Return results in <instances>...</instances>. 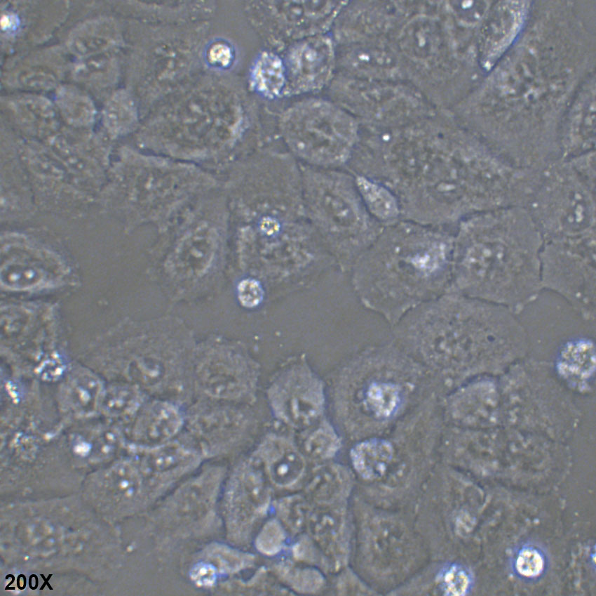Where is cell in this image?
Listing matches in <instances>:
<instances>
[{
	"label": "cell",
	"instance_id": "836d02e7",
	"mask_svg": "<svg viewBox=\"0 0 596 596\" xmlns=\"http://www.w3.org/2000/svg\"><path fill=\"white\" fill-rule=\"evenodd\" d=\"M300 500L287 501L282 507V515L285 521L292 527L297 529L304 520L305 509Z\"/></svg>",
	"mask_w": 596,
	"mask_h": 596
},
{
	"label": "cell",
	"instance_id": "8992f818",
	"mask_svg": "<svg viewBox=\"0 0 596 596\" xmlns=\"http://www.w3.org/2000/svg\"><path fill=\"white\" fill-rule=\"evenodd\" d=\"M283 60L287 77L284 95L318 91L327 84L333 74V41L325 34L297 41L290 46Z\"/></svg>",
	"mask_w": 596,
	"mask_h": 596
},
{
	"label": "cell",
	"instance_id": "7c38bea8",
	"mask_svg": "<svg viewBox=\"0 0 596 596\" xmlns=\"http://www.w3.org/2000/svg\"><path fill=\"white\" fill-rule=\"evenodd\" d=\"M284 60L272 51H264L254 62L250 71V84L259 95L275 99L283 95L286 86Z\"/></svg>",
	"mask_w": 596,
	"mask_h": 596
},
{
	"label": "cell",
	"instance_id": "8fae6325",
	"mask_svg": "<svg viewBox=\"0 0 596 596\" xmlns=\"http://www.w3.org/2000/svg\"><path fill=\"white\" fill-rule=\"evenodd\" d=\"M258 457L271 482L280 486L293 484L304 470L302 454L291 443L278 437H268L259 448Z\"/></svg>",
	"mask_w": 596,
	"mask_h": 596
},
{
	"label": "cell",
	"instance_id": "e575fe53",
	"mask_svg": "<svg viewBox=\"0 0 596 596\" xmlns=\"http://www.w3.org/2000/svg\"><path fill=\"white\" fill-rule=\"evenodd\" d=\"M16 23V19L11 15H3L1 19V27L2 29H7Z\"/></svg>",
	"mask_w": 596,
	"mask_h": 596
},
{
	"label": "cell",
	"instance_id": "2e32d148",
	"mask_svg": "<svg viewBox=\"0 0 596 596\" xmlns=\"http://www.w3.org/2000/svg\"><path fill=\"white\" fill-rule=\"evenodd\" d=\"M595 360L593 343L588 340H577L563 347L557 360V369L566 379L583 382L592 375Z\"/></svg>",
	"mask_w": 596,
	"mask_h": 596
},
{
	"label": "cell",
	"instance_id": "52a82bcc",
	"mask_svg": "<svg viewBox=\"0 0 596 596\" xmlns=\"http://www.w3.org/2000/svg\"><path fill=\"white\" fill-rule=\"evenodd\" d=\"M271 28L278 46L325 34L345 2H269Z\"/></svg>",
	"mask_w": 596,
	"mask_h": 596
},
{
	"label": "cell",
	"instance_id": "d4e9b609",
	"mask_svg": "<svg viewBox=\"0 0 596 596\" xmlns=\"http://www.w3.org/2000/svg\"><path fill=\"white\" fill-rule=\"evenodd\" d=\"M311 525L317 541L325 548H332L341 532L342 520L334 511H326L314 517Z\"/></svg>",
	"mask_w": 596,
	"mask_h": 596
},
{
	"label": "cell",
	"instance_id": "d6a6232c",
	"mask_svg": "<svg viewBox=\"0 0 596 596\" xmlns=\"http://www.w3.org/2000/svg\"><path fill=\"white\" fill-rule=\"evenodd\" d=\"M233 57V50L224 41L215 42L207 52L208 62L221 68L229 67L232 63Z\"/></svg>",
	"mask_w": 596,
	"mask_h": 596
},
{
	"label": "cell",
	"instance_id": "30bf717a",
	"mask_svg": "<svg viewBox=\"0 0 596 596\" xmlns=\"http://www.w3.org/2000/svg\"><path fill=\"white\" fill-rule=\"evenodd\" d=\"M226 496L230 523L235 529L248 527L265 510L268 489L255 461L244 462L236 468L229 480Z\"/></svg>",
	"mask_w": 596,
	"mask_h": 596
},
{
	"label": "cell",
	"instance_id": "1f68e13d",
	"mask_svg": "<svg viewBox=\"0 0 596 596\" xmlns=\"http://www.w3.org/2000/svg\"><path fill=\"white\" fill-rule=\"evenodd\" d=\"M263 292L259 284L252 279H246L238 286V297L240 303L246 307H254L262 300Z\"/></svg>",
	"mask_w": 596,
	"mask_h": 596
},
{
	"label": "cell",
	"instance_id": "ba28073f",
	"mask_svg": "<svg viewBox=\"0 0 596 596\" xmlns=\"http://www.w3.org/2000/svg\"><path fill=\"white\" fill-rule=\"evenodd\" d=\"M185 408L165 398L156 397L147 401L131 419L125 438L140 450L168 442L184 430Z\"/></svg>",
	"mask_w": 596,
	"mask_h": 596
},
{
	"label": "cell",
	"instance_id": "7402d4cb",
	"mask_svg": "<svg viewBox=\"0 0 596 596\" xmlns=\"http://www.w3.org/2000/svg\"><path fill=\"white\" fill-rule=\"evenodd\" d=\"M110 39L99 22L88 24L75 33L69 40L71 51L80 56L90 57L99 54L109 45Z\"/></svg>",
	"mask_w": 596,
	"mask_h": 596
},
{
	"label": "cell",
	"instance_id": "9a60e30c",
	"mask_svg": "<svg viewBox=\"0 0 596 596\" xmlns=\"http://www.w3.org/2000/svg\"><path fill=\"white\" fill-rule=\"evenodd\" d=\"M146 402V394L140 387L119 383L104 390L99 407L111 418L131 420Z\"/></svg>",
	"mask_w": 596,
	"mask_h": 596
},
{
	"label": "cell",
	"instance_id": "9c48e42d",
	"mask_svg": "<svg viewBox=\"0 0 596 596\" xmlns=\"http://www.w3.org/2000/svg\"><path fill=\"white\" fill-rule=\"evenodd\" d=\"M141 451L144 453L136 465L142 477L161 488L194 471L204 457L182 432L168 442Z\"/></svg>",
	"mask_w": 596,
	"mask_h": 596
},
{
	"label": "cell",
	"instance_id": "603a6c76",
	"mask_svg": "<svg viewBox=\"0 0 596 596\" xmlns=\"http://www.w3.org/2000/svg\"><path fill=\"white\" fill-rule=\"evenodd\" d=\"M346 477L335 467L318 470L309 484V493L321 502H329L341 494L346 486Z\"/></svg>",
	"mask_w": 596,
	"mask_h": 596
},
{
	"label": "cell",
	"instance_id": "4316f807",
	"mask_svg": "<svg viewBox=\"0 0 596 596\" xmlns=\"http://www.w3.org/2000/svg\"><path fill=\"white\" fill-rule=\"evenodd\" d=\"M285 532L277 521L269 522L261 530L256 540L257 549L266 555L278 552L285 542Z\"/></svg>",
	"mask_w": 596,
	"mask_h": 596
},
{
	"label": "cell",
	"instance_id": "ac0fdd59",
	"mask_svg": "<svg viewBox=\"0 0 596 596\" xmlns=\"http://www.w3.org/2000/svg\"><path fill=\"white\" fill-rule=\"evenodd\" d=\"M432 27L427 17L411 20L400 34V46L403 52L412 60L427 62L433 53Z\"/></svg>",
	"mask_w": 596,
	"mask_h": 596
},
{
	"label": "cell",
	"instance_id": "d6986e66",
	"mask_svg": "<svg viewBox=\"0 0 596 596\" xmlns=\"http://www.w3.org/2000/svg\"><path fill=\"white\" fill-rule=\"evenodd\" d=\"M366 411L376 418L392 416L400 403V391L396 385L382 381L370 383L362 393Z\"/></svg>",
	"mask_w": 596,
	"mask_h": 596
},
{
	"label": "cell",
	"instance_id": "5b68a950",
	"mask_svg": "<svg viewBox=\"0 0 596 596\" xmlns=\"http://www.w3.org/2000/svg\"><path fill=\"white\" fill-rule=\"evenodd\" d=\"M267 397L276 417L293 428H306L320 416L324 407L321 382L305 369L292 370L272 382Z\"/></svg>",
	"mask_w": 596,
	"mask_h": 596
},
{
	"label": "cell",
	"instance_id": "6da1fadb",
	"mask_svg": "<svg viewBox=\"0 0 596 596\" xmlns=\"http://www.w3.org/2000/svg\"><path fill=\"white\" fill-rule=\"evenodd\" d=\"M515 233L494 230L468 248L452 279L461 293L515 313L536 298L541 266Z\"/></svg>",
	"mask_w": 596,
	"mask_h": 596
},
{
	"label": "cell",
	"instance_id": "44dd1931",
	"mask_svg": "<svg viewBox=\"0 0 596 596\" xmlns=\"http://www.w3.org/2000/svg\"><path fill=\"white\" fill-rule=\"evenodd\" d=\"M356 183L365 203L373 214L383 219L397 215L396 200L388 190L363 177L358 178Z\"/></svg>",
	"mask_w": 596,
	"mask_h": 596
},
{
	"label": "cell",
	"instance_id": "7a4b0ae2",
	"mask_svg": "<svg viewBox=\"0 0 596 596\" xmlns=\"http://www.w3.org/2000/svg\"><path fill=\"white\" fill-rule=\"evenodd\" d=\"M280 131L290 150L318 165L337 164L348 156L357 126L353 119L334 104L318 98L299 101L280 119Z\"/></svg>",
	"mask_w": 596,
	"mask_h": 596
},
{
	"label": "cell",
	"instance_id": "83f0119b",
	"mask_svg": "<svg viewBox=\"0 0 596 596\" xmlns=\"http://www.w3.org/2000/svg\"><path fill=\"white\" fill-rule=\"evenodd\" d=\"M132 114L133 105L130 100L126 95L121 94L112 97L104 112L107 125L112 129L119 128L123 120L129 119Z\"/></svg>",
	"mask_w": 596,
	"mask_h": 596
},
{
	"label": "cell",
	"instance_id": "484cf974",
	"mask_svg": "<svg viewBox=\"0 0 596 596\" xmlns=\"http://www.w3.org/2000/svg\"><path fill=\"white\" fill-rule=\"evenodd\" d=\"M43 277L41 270L23 264L9 265L1 272L2 283L13 289L32 287L39 284Z\"/></svg>",
	"mask_w": 596,
	"mask_h": 596
},
{
	"label": "cell",
	"instance_id": "5bb4252c",
	"mask_svg": "<svg viewBox=\"0 0 596 596\" xmlns=\"http://www.w3.org/2000/svg\"><path fill=\"white\" fill-rule=\"evenodd\" d=\"M103 391L95 376L80 373L71 377L62 388V402L75 414L88 415L100 406Z\"/></svg>",
	"mask_w": 596,
	"mask_h": 596
},
{
	"label": "cell",
	"instance_id": "277c9868",
	"mask_svg": "<svg viewBox=\"0 0 596 596\" xmlns=\"http://www.w3.org/2000/svg\"><path fill=\"white\" fill-rule=\"evenodd\" d=\"M252 426L250 414L236 404L196 397L185 408L182 433L205 457L229 449Z\"/></svg>",
	"mask_w": 596,
	"mask_h": 596
},
{
	"label": "cell",
	"instance_id": "e0dca14e",
	"mask_svg": "<svg viewBox=\"0 0 596 596\" xmlns=\"http://www.w3.org/2000/svg\"><path fill=\"white\" fill-rule=\"evenodd\" d=\"M341 57L348 69L367 77L388 74L393 65L391 54L373 44L353 45L348 48Z\"/></svg>",
	"mask_w": 596,
	"mask_h": 596
},
{
	"label": "cell",
	"instance_id": "4fadbf2b",
	"mask_svg": "<svg viewBox=\"0 0 596 596\" xmlns=\"http://www.w3.org/2000/svg\"><path fill=\"white\" fill-rule=\"evenodd\" d=\"M391 444L381 439H372L355 445L351 458L356 472L364 479L374 480L382 477L392 461Z\"/></svg>",
	"mask_w": 596,
	"mask_h": 596
},
{
	"label": "cell",
	"instance_id": "f546056e",
	"mask_svg": "<svg viewBox=\"0 0 596 596\" xmlns=\"http://www.w3.org/2000/svg\"><path fill=\"white\" fill-rule=\"evenodd\" d=\"M442 584L445 591L449 595H463L470 585L468 573L458 566H452L442 576Z\"/></svg>",
	"mask_w": 596,
	"mask_h": 596
},
{
	"label": "cell",
	"instance_id": "4dcf8cb0",
	"mask_svg": "<svg viewBox=\"0 0 596 596\" xmlns=\"http://www.w3.org/2000/svg\"><path fill=\"white\" fill-rule=\"evenodd\" d=\"M543 557L536 549L532 548H524L517 555L516 568L522 576L527 577L536 576L543 571Z\"/></svg>",
	"mask_w": 596,
	"mask_h": 596
},
{
	"label": "cell",
	"instance_id": "ffe728a7",
	"mask_svg": "<svg viewBox=\"0 0 596 596\" xmlns=\"http://www.w3.org/2000/svg\"><path fill=\"white\" fill-rule=\"evenodd\" d=\"M56 102L65 117L74 124H86L94 117L95 107L92 100L76 87H60L56 93Z\"/></svg>",
	"mask_w": 596,
	"mask_h": 596
},
{
	"label": "cell",
	"instance_id": "3957f363",
	"mask_svg": "<svg viewBox=\"0 0 596 596\" xmlns=\"http://www.w3.org/2000/svg\"><path fill=\"white\" fill-rule=\"evenodd\" d=\"M191 375L195 398L236 404L255 401L258 372L254 362L241 350L219 339L195 346Z\"/></svg>",
	"mask_w": 596,
	"mask_h": 596
},
{
	"label": "cell",
	"instance_id": "cb8c5ba5",
	"mask_svg": "<svg viewBox=\"0 0 596 596\" xmlns=\"http://www.w3.org/2000/svg\"><path fill=\"white\" fill-rule=\"evenodd\" d=\"M340 446V440L329 424H323L307 439L305 447L313 458L327 459L333 456Z\"/></svg>",
	"mask_w": 596,
	"mask_h": 596
},
{
	"label": "cell",
	"instance_id": "f1b7e54d",
	"mask_svg": "<svg viewBox=\"0 0 596 596\" xmlns=\"http://www.w3.org/2000/svg\"><path fill=\"white\" fill-rule=\"evenodd\" d=\"M20 84L34 89H50L57 84V77L48 68L34 67L22 70L18 75Z\"/></svg>",
	"mask_w": 596,
	"mask_h": 596
}]
</instances>
